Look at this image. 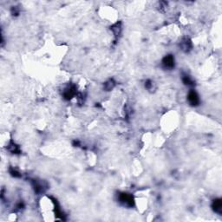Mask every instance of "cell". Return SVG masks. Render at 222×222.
Here are the masks:
<instances>
[{"mask_svg":"<svg viewBox=\"0 0 222 222\" xmlns=\"http://www.w3.org/2000/svg\"><path fill=\"white\" fill-rule=\"evenodd\" d=\"M180 47H181V49L183 51L188 52V51L192 49V47H193L191 40H190L189 38H187V37H184V38L181 41Z\"/></svg>","mask_w":222,"mask_h":222,"instance_id":"5b68a950","label":"cell"},{"mask_svg":"<svg viewBox=\"0 0 222 222\" xmlns=\"http://www.w3.org/2000/svg\"><path fill=\"white\" fill-rule=\"evenodd\" d=\"M11 11H12V14H13V15H18V14H19V10H17L16 7H13L12 10H11Z\"/></svg>","mask_w":222,"mask_h":222,"instance_id":"5bb4252c","label":"cell"},{"mask_svg":"<svg viewBox=\"0 0 222 222\" xmlns=\"http://www.w3.org/2000/svg\"><path fill=\"white\" fill-rule=\"evenodd\" d=\"M10 173H11L13 177H16V178L21 177V173H20V172H18V170H16V169H13V168H11V169H10Z\"/></svg>","mask_w":222,"mask_h":222,"instance_id":"7c38bea8","label":"cell"},{"mask_svg":"<svg viewBox=\"0 0 222 222\" xmlns=\"http://www.w3.org/2000/svg\"><path fill=\"white\" fill-rule=\"evenodd\" d=\"M76 95V89L75 86L70 85L65 88L63 93H62V96L65 100H70L71 98H73Z\"/></svg>","mask_w":222,"mask_h":222,"instance_id":"277c9868","label":"cell"},{"mask_svg":"<svg viewBox=\"0 0 222 222\" xmlns=\"http://www.w3.org/2000/svg\"><path fill=\"white\" fill-rule=\"evenodd\" d=\"M212 207H213V211L217 213H221L222 211V200L221 199H215L213 201L212 204Z\"/></svg>","mask_w":222,"mask_h":222,"instance_id":"52a82bcc","label":"cell"},{"mask_svg":"<svg viewBox=\"0 0 222 222\" xmlns=\"http://www.w3.org/2000/svg\"><path fill=\"white\" fill-rule=\"evenodd\" d=\"M182 82H183V83L185 85H187V86H189V87H193V86H194V81L193 80V78H192L191 76H189L187 74H184L183 76H182Z\"/></svg>","mask_w":222,"mask_h":222,"instance_id":"ba28073f","label":"cell"},{"mask_svg":"<svg viewBox=\"0 0 222 222\" xmlns=\"http://www.w3.org/2000/svg\"><path fill=\"white\" fill-rule=\"evenodd\" d=\"M111 31H113V33L115 34L116 36H120L121 32H122V23L120 22L115 23L113 26L111 27Z\"/></svg>","mask_w":222,"mask_h":222,"instance_id":"9c48e42d","label":"cell"},{"mask_svg":"<svg viewBox=\"0 0 222 222\" xmlns=\"http://www.w3.org/2000/svg\"><path fill=\"white\" fill-rule=\"evenodd\" d=\"M162 66L166 70H172L174 68V58L173 55H168L162 59Z\"/></svg>","mask_w":222,"mask_h":222,"instance_id":"3957f363","label":"cell"},{"mask_svg":"<svg viewBox=\"0 0 222 222\" xmlns=\"http://www.w3.org/2000/svg\"><path fill=\"white\" fill-rule=\"evenodd\" d=\"M32 186H33V189L36 194H43L44 192L46 190L45 184L42 181H32Z\"/></svg>","mask_w":222,"mask_h":222,"instance_id":"8992f818","label":"cell"},{"mask_svg":"<svg viewBox=\"0 0 222 222\" xmlns=\"http://www.w3.org/2000/svg\"><path fill=\"white\" fill-rule=\"evenodd\" d=\"M8 149L12 154H20V147L15 142H11L8 145Z\"/></svg>","mask_w":222,"mask_h":222,"instance_id":"30bf717a","label":"cell"},{"mask_svg":"<svg viewBox=\"0 0 222 222\" xmlns=\"http://www.w3.org/2000/svg\"><path fill=\"white\" fill-rule=\"evenodd\" d=\"M115 85H116V83L114 82V80H109L108 82H106L105 83H104V89L108 90V91H109L111 89H114V87H115Z\"/></svg>","mask_w":222,"mask_h":222,"instance_id":"8fae6325","label":"cell"},{"mask_svg":"<svg viewBox=\"0 0 222 222\" xmlns=\"http://www.w3.org/2000/svg\"><path fill=\"white\" fill-rule=\"evenodd\" d=\"M153 82H152L151 80H147L146 82H145V88H146L147 89H148V90H151L152 88H153Z\"/></svg>","mask_w":222,"mask_h":222,"instance_id":"4fadbf2b","label":"cell"},{"mask_svg":"<svg viewBox=\"0 0 222 222\" xmlns=\"http://www.w3.org/2000/svg\"><path fill=\"white\" fill-rule=\"evenodd\" d=\"M119 202L122 206L127 207H132L134 206V200L132 194H128V193H121L118 196Z\"/></svg>","mask_w":222,"mask_h":222,"instance_id":"6da1fadb","label":"cell"},{"mask_svg":"<svg viewBox=\"0 0 222 222\" xmlns=\"http://www.w3.org/2000/svg\"><path fill=\"white\" fill-rule=\"evenodd\" d=\"M187 101L189 102V104L192 106H198L200 104V97L199 95L196 93L194 90H190L189 93L187 95Z\"/></svg>","mask_w":222,"mask_h":222,"instance_id":"7a4b0ae2","label":"cell"}]
</instances>
